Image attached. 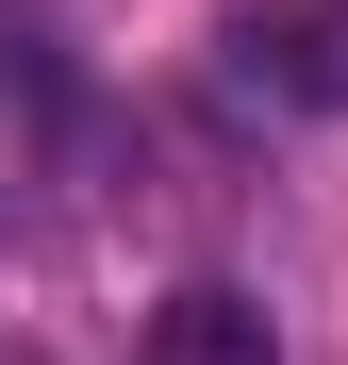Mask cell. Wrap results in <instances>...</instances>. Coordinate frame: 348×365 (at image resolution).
Returning a JSON list of instances; mask_svg holds the SVG:
<instances>
[{
	"mask_svg": "<svg viewBox=\"0 0 348 365\" xmlns=\"http://www.w3.org/2000/svg\"><path fill=\"white\" fill-rule=\"evenodd\" d=\"M232 67L299 116H348V0H249L232 17Z\"/></svg>",
	"mask_w": 348,
	"mask_h": 365,
	"instance_id": "6da1fadb",
	"label": "cell"
},
{
	"mask_svg": "<svg viewBox=\"0 0 348 365\" xmlns=\"http://www.w3.org/2000/svg\"><path fill=\"white\" fill-rule=\"evenodd\" d=\"M133 365H282V332H265L249 282H166L149 332H133Z\"/></svg>",
	"mask_w": 348,
	"mask_h": 365,
	"instance_id": "7a4b0ae2",
	"label": "cell"
},
{
	"mask_svg": "<svg viewBox=\"0 0 348 365\" xmlns=\"http://www.w3.org/2000/svg\"><path fill=\"white\" fill-rule=\"evenodd\" d=\"M0 365H50V349H33V332H0Z\"/></svg>",
	"mask_w": 348,
	"mask_h": 365,
	"instance_id": "3957f363",
	"label": "cell"
}]
</instances>
